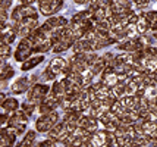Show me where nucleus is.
<instances>
[{
    "instance_id": "27",
    "label": "nucleus",
    "mask_w": 157,
    "mask_h": 147,
    "mask_svg": "<svg viewBox=\"0 0 157 147\" xmlns=\"http://www.w3.org/2000/svg\"><path fill=\"white\" fill-rule=\"evenodd\" d=\"M9 119H10V115H9V112L2 113V115H0V125H2V124H5V122H9Z\"/></svg>"
},
{
    "instance_id": "23",
    "label": "nucleus",
    "mask_w": 157,
    "mask_h": 147,
    "mask_svg": "<svg viewBox=\"0 0 157 147\" xmlns=\"http://www.w3.org/2000/svg\"><path fill=\"white\" fill-rule=\"evenodd\" d=\"M34 140H35V133L34 131H29V133L24 137V140L21 141V143H22L25 147H31L33 146V143H34Z\"/></svg>"
},
{
    "instance_id": "3",
    "label": "nucleus",
    "mask_w": 157,
    "mask_h": 147,
    "mask_svg": "<svg viewBox=\"0 0 157 147\" xmlns=\"http://www.w3.org/2000/svg\"><path fill=\"white\" fill-rule=\"evenodd\" d=\"M50 91V87L46 84H35L33 85V88L28 94V100L34 105H41L44 100H46V96Z\"/></svg>"
},
{
    "instance_id": "31",
    "label": "nucleus",
    "mask_w": 157,
    "mask_h": 147,
    "mask_svg": "<svg viewBox=\"0 0 157 147\" xmlns=\"http://www.w3.org/2000/svg\"><path fill=\"white\" fill-rule=\"evenodd\" d=\"M0 66H2V59H0Z\"/></svg>"
},
{
    "instance_id": "22",
    "label": "nucleus",
    "mask_w": 157,
    "mask_h": 147,
    "mask_svg": "<svg viewBox=\"0 0 157 147\" xmlns=\"http://www.w3.org/2000/svg\"><path fill=\"white\" fill-rule=\"evenodd\" d=\"M10 55H12V50L9 47V44H0V59L6 60Z\"/></svg>"
},
{
    "instance_id": "29",
    "label": "nucleus",
    "mask_w": 157,
    "mask_h": 147,
    "mask_svg": "<svg viewBox=\"0 0 157 147\" xmlns=\"http://www.w3.org/2000/svg\"><path fill=\"white\" fill-rule=\"evenodd\" d=\"M153 38H154V41L157 43V33H153Z\"/></svg>"
},
{
    "instance_id": "9",
    "label": "nucleus",
    "mask_w": 157,
    "mask_h": 147,
    "mask_svg": "<svg viewBox=\"0 0 157 147\" xmlns=\"http://www.w3.org/2000/svg\"><path fill=\"white\" fill-rule=\"evenodd\" d=\"M74 52L75 53H90V52H93V41H90V40H85V38H79V40H76L74 43Z\"/></svg>"
},
{
    "instance_id": "30",
    "label": "nucleus",
    "mask_w": 157,
    "mask_h": 147,
    "mask_svg": "<svg viewBox=\"0 0 157 147\" xmlns=\"http://www.w3.org/2000/svg\"><path fill=\"white\" fill-rule=\"evenodd\" d=\"M16 147H25V146H24L22 143H19V144H18V146H16Z\"/></svg>"
},
{
    "instance_id": "4",
    "label": "nucleus",
    "mask_w": 157,
    "mask_h": 147,
    "mask_svg": "<svg viewBox=\"0 0 157 147\" xmlns=\"http://www.w3.org/2000/svg\"><path fill=\"white\" fill-rule=\"evenodd\" d=\"M37 16H29V18H25L22 19L19 24H15L12 22V25L15 27V29L18 31V34L22 35V37H28L35 28H37Z\"/></svg>"
},
{
    "instance_id": "21",
    "label": "nucleus",
    "mask_w": 157,
    "mask_h": 147,
    "mask_svg": "<svg viewBox=\"0 0 157 147\" xmlns=\"http://www.w3.org/2000/svg\"><path fill=\"white\" fill-rule=\"evenodd\" d=\"M10 77H13V69L10 65H2L0 66V81H5V79H9Z\"/></svg>"
},
{
    "instance_id": "19",
    "label": "nucleus",
    "mask_w": 157,
    "mask_h": 147,
    "mask_svg": "<svg viewBox=\"0 0 157 147\" xmlns=\"http://www.w3.org/2000/svg\"><path fill=\"white\" fill-rule=\"evenodd\" d=\"M44 60V57L43 56H35V57H29V59H27L25 62H24V65H22V71H28V69H33L34 66H37L38 63H41Z\"/></svg>"
},
{
    "instance_id": "16",
    "label": "nucleus",
    "mask_w": 157,
    "mask_h": 147,
    "mask_svg": "<svg viewBox=\"0 0 157 147\" xmlns=\"http://www.w3.org/2000/svg\"><path fill=\"white\" fill-rule=\"evenodd\" d=\"M48 66L55 71L56 74H62V72H63V69L68 66V62H66L65 59H62V57H56V59H53V60L50 62V65H48Z\"/></svg>"
},
{
    "instance_id": "32",
    "label": "nucleus",
    "mask_w": 157,
    "mask_h": 147,
    "mask_svg": "<svg viewBox=\"0 0 157 147\" xmlns=\"http://www.w3.org/2000/svg\"><path fill=\"white\" fill-rule=\"evenodd\" d=\"M0 44H2V43H0Z\"/></svg>"
},
{
    "instance_id": "5",
    "label": "nucleus",
    "mask_w": 157,
    "mask_h": 147,
    "mask_svg": "<svg viewBox=\"0 0 157 147\" xmlns=\"http://www.w3.org/2000/svg\"><path fill=\"white\" fill-rule=\"evenodd\" d=\"M34 52V47H33V41L28 38V37H24L22 41L19 43L18 49H16V53H15V59L19 60V62H25L27 59H29L31 53Z\"/></svg>"
},
{
    "instance_id": "20",
    "label": "nucleus",
    "mask_w": 157,
    "mask_h": 147,
    "mask_svg": "<svg viewBox=\"0 0 157 147\" xmlns=\"http://www.w3.org/2000/svg\"><path fill=\"white\" fill-rule=\"evenodd\" d=\"M65 93H66V90H65V87H63L62 83H55V84H53V87H52V96H55V97L63 100Z\"/></svg>"
},
{
    "instance_id": "15",
    "label": "nucleus",
    "mask_w": 157,
    "mask_h": 147,
    "mask_svg": "<svg viewBox=\"0 0 157 147\" xmlns=\"http://www.w3.org/2000/svg\"><path fill=\"white\" fill-rule=\"evenodd\" d=\"M135 27H137V33L140 35H144L148 33V29H150V22H148V19L144 16V14L140 15V19H138V22L135 24Z\"/></svg>"
},
{
    "instance_id": "11",
    "label": "nucleus",
    "mask_w": 157,
    "mask_h": 147,
    "mask_svg": "<svg viewBox=\"0 0 157 147\" xmlns=\"http://www.w3.org/2000/svg\"><path fill=\"white\" fill-rule=\"evenodd\" d=\"M7 125H9V128H12V130H15V133L16 134H22L24 131H25V126H27V121H22V119H19L18 116H10V119H9V122H7Z\"/></svg>"
},
{
    "instance_id": "28",
    "label": "nucleus",
    "mask_w": 157,
    "mask_h": 147,
    "mask_svg": "<svg viewBox=\"0 0 157 147\" xmlns=\"http://www.w3.org/2000/svg\"><path fill=\"white\" fill-rule=\"evenodd\" d=\"M5 100H6V94H5V93H0V105H2Z\"/></svg>"
},
{
    "instance_id": "24",
    "label": "nucleus",
    "mask_w": 157,
    "mask_h": 147,
    "mask_svg": "<svg viewBox=\"0 0 157 147\" xmlns=\"http://www.w3.org/2000/svg\"><path fill=\"white\" fill-rule=\"evenodd\" d=\"M144 16L148 19V22H150V25L151 24H156L157 22V12L156 10H150V12H145L144 14Z\"/></svg>"
},
{
    "instance_id": "10",
    "label": "nucleus",
    "mask_w": 157,
    "mask_h": 147,
    "mask_svg": "<svg viewBox=\"0 0 157 147\" xmlns=\"http://www.w3.org/2000/svg\"><path fill=\"white\" fill-rule=\"evenodd\" d=\"M143 130H144V135H147L150 140H156L157 138V122H154V121H144Z\"/></svg>"
},
{
    "instance_id": "17",
    "label": "nucleus",
    "mask_w": 157,
    "mask_h": 147,
    "mask_svg": "<svg viewBox=\"0 0 157 147\" xmlns=\"http://www.w3.org/2000/svg\"><path fill=\"white\" fill-rule=\"evenodd\" d=\"M101 81L104 85L107 87H115L119 83V77H117L116 72H112V74H101Z\"/></svg>"
},
{
    "instance_id": "7",
    "label": "nucleus",
    "mask_w": 157,
    "mask_h": 147,
    "mask_svg": "<svg viewBox=\"0 0 157 147\" xmlns=\"http://www.w3.org/2000/svg\"><path fill=\"white\" fill-rule=\"evenodd\" d=\"M18 34V31L15 29L13 25H5V28L0 31V43L2 44H10L15 40V37Z\"/></svg>"
},
{
    "instance_id": "1",
    "label": "nucleus",
    "mask_w": 157,
    "mask_h": 147,
    "mask_svg": "<svg viewBox=\"0 0 157 147\" xmlns=\"http://www.w3.org/2000/svg\"><path fill=\"white\" fill-rule=\"evenodd\" d=\"M57 122H59V115L53 110V112H50V113L41 115L40 118L37 119L35 126H37V131H40V133H48Z\"/></svg>"
},
{
    "instance_id": "18",
    "label": "nucleus",
    "mask_w": 157,
    "mask_h": 147,
    "mask_svg": "<svg viewBox=\"0 0 157 147\" xmlns=\"http://www.w3.org/2000/svg\"><path fill=\"white\" fill-rule=\"evenodd\" d=\"M18 106H19V103H18V100L15 97H7L2 103V107L5 109V112H16L18 110Z\"/></svg>"
},
{
    "instance_id": "25",
    "label": "nucleus",
    "mask_w": 157,
    "mask_h": 147,
    "mask_svg": "<svg viewBox=\"0 0 157 147\" xmlns=\"http://www.w3.org/2000/svg\"><path fill=\"white\" fill-rule=\"evenodd\" d=\"M22 110L29 116L31 113L34 112V103H31V102H29V103H24V105H22Z\"/></svg>"
},
{
    "instance_id": "6",
    "label": "nucleus",
    "mask_w": 157,
    "mask_h": 147,
    "mask_svg": "<svg viewBox=\"0 0 157 147\" xmlns=\"http://www.w3.org/2000/svg\"><path fill=\"white\" fill-rule=\"evenodd\" d=\"M38 5H40L41 14L46 15V16H50L60 9L63 2L62 0H38Z\"/></svg>"
},
{
    "instance_id": "2",
    "label": "nucleus",
    "mask_w": 157,
    "mask_h": 147,
    "mask_svg": "<svg viewBox=\"0 0 157 147\" xmlns=\"http://www.w3.org/2000/svg\"><path fill=\"white\" fill-rule=\"evenodd\" d=\"M29 16H37V10L34 9L33 5H19L12 10L10 14V19L15 24H19L22 19L29 18Z\"/></svg>"
},
{
    "instance_id": "26",
    "label": "nucleus",
    "mask_w": 157,
    "mask_h": 147,
    "mask_svg": "<svg viewBox=\"0 0 157 147\" xmlns=\"http://www.w3.org/2000/svg\"><path fill=\"white\" fill-rule=\"evenodd\" d=\"M56 75H57V74H56L55 71L52 69V68H50V66H48L47 69L44 71V77L47 78V79H55L56 78Z\"/></svg>"
},
{
    "instance_id": "13",
    "label": "nucleus",
    "mask_w": 157,
    "mask_h": 147,
    "mask_svg": "<svg viewBox=\"0 0 157 147\" xmlns=\"http://www.w3.org/2000/svg\"><path fill=\"white\" fill-rule=\"evenodd\" d=\"M44 25H46V27H48L50 29L65 28V27H68V21H66L63 16H53V18H50V19H48Z\"/></svg>"
},
{
    "instance_id": "12",
    "label": "nucleus",
    "mask_w": 157,
    "mask_h": 147,
    "mask_svg": "<svg viewBox=\"0 0 157 147\" xmlns=\"http://www.w3.org/2000/svg\"><path fill=\"white\" fill-rule=\"evenodd\" d=\"M68 128H66V124H65V121L63 122H57L50 131H48V137H50V140H53L57 143V140H59V137H60L62 134L65 133Z\"/></svg>"
},
{
    "instance_id": "8",
    "label": "nucleus",
    "mask_w": 157,
    "mask_h": 147,
    "mask_svg": "<svg viewBox=\"0 0 157 147\" xmlns=\"http://www.w3.org/2000/svg\"><path fill=\"white\" fill-rule=\"evenodd\" d=\"M79 126L90 131V133H96L97 126H98V121L91 115H82L81 119H79Z\"/></svg>"
},
{
    "instance_id": "14",
    "label": "nucleus",
    "mask_w": 157,
    "mask_h": 147,
    "mask_svg": "<svg viewBox=\"0 0 157 147\" xmlns=\"http://www.w3.org/2000/svg\"><path fill=\"white\" fill-rule=\"evenodd\" d=\"M29 88V79L28 78H19L16 79L12 85V91L16 93V94H21V93H25V91Z\"/></svg>"
},
{
    "instance_id": "33",
    "label": "nucleus",
    "mask_w": 157,
    "mask_h": 147,
    "mask_svg": "<svg viewBox=\"0 0 157 147\" xmlns=\"http://www.w3.org/2000/svg\"><path fill=\"white\" fill-rule=\"evenodd\" d=\"M38 147H40V146H38Z\"/></svg>"
}]
</instances>
